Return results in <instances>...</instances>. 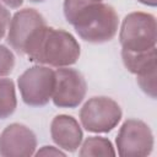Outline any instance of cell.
Masks as SVG:
<instances>
[{"label": "cell", "instance_id": "obj_3", "mask_svg": "<svg viewBox=\"0 0 157 157\" xmlns=\"http://www.w3.org/2000/svg\"><path fill=\"white\" fill-rule=\"evenodd\" d=\"M156 40L157 25L153 15L136 11L124 17L119 32L121 50L145 52L155 48Z\"/></svg>", "mask_w": 157, "mask_h": 157}, {"label": "cell", "instance_id": "obj_4", "mask_svg": "<svg viewBox=\"0 0 157 157\" xmlns=\"http://www.w3.org/2000/svg\"><path fill=\"white\" fill-rule=\"evenodd\" d=\"M55 85V71L45 65H36L23 71L17 78V86L25 104L43 107L52 99Z\"/></svg>", "mask_w": 157, "mask_h": 157}, {"label": "cell", "instance_id": "obj_8", "mask_svg": "<svg viewBox=\"0 0 157 157\" xmlns=\"http://www.w3.org/2000/svg\"><path fill=\"white\" fill-rule=\"evenodd\" d=\"M87 92V83L82 74L75 69L58 67L52 101L59 108L78 107Z\"/></svg>", "mask_w": 157, "mask_h": 157}, {"label": "cell", "instance_id": "obj_15", "mask_svg": "<svg viewBox=\"0 0 157 157\" xmlns=\"http://www.w3.org/2000/svg\"><path fill=\"white\" fill-rule=\"evenodd\" d=\"M15 66V55L5 45L0 44V77L11 74Z\"/></svg>", "mask_w": 157, "mask_h": 157}, {"label": "cell", "instance_id": "obj_5", "mask_svg": "<svg viewBox=\"0 0 157 157\" xmlns=\"http://www.w3.org/2000/svg\"><path fill=\"white\" fill-rule=\"evenodd\" d=\"M121 108L105 96L90 98L80 109V121L88 132L104 134L112 131L121 120Z\"/></svg>", "mask_w": 157, "mask_h": 157}, {"label": "cell", "instance_id": "obj_16", "mask_svg": "<svg viewBox=\"0 0 157 157\" xmlns=\"http://www.w3.org/2000/svg\"><path fill=\"white\" fill-rule=\"evenodd\" d=\"M10 20H11L10 11L2 4H0V39L5 37L9 25H10Z\"/></svg>", "mask_w": 157, "mask_h": 157}, {"label": "cell", "instance_id": "obj_7", "mask_svg": "<svg viewBox=\"0 0 157 157\" xmlns=\"http://www.w3.org/2000/svg\"><path fill=\"white\" fill-rule=\"evenodd\" d=\"M115 144L120 157H145L152 152L153 134L142 120L128 119L120 126Z\"/></svg>", "mask_w": 157, "mask_h": 157}, {"label": "cell", "instance_id": "obj_11", "mask_svg": "<svg viewBox=\"0 0 157 157\" xmlns=\"http://www.w3.org/2000/svg\"><path fill=\"white\" fill-rule=\"evenodd\" d=\"M121 59L128 71L136 76L156 71L157 69L156 47L145 52L121 50Z\"/></svg>", "mask_w": 157, "mask_h": 157}, {"label": "cell", "instance_id": "obj_2", "mask_svg": "<svg viewBox=\"0 0 157 157\" xmlns=\"http://www.w3.org/2000/svg\"><path fill=\"white\" fill-rule=\"evenodd\" d=\"M80 44L65 29L45 27L26 56L29 61L54 67H67L80 58Z\"/></svg>", "mask_w": 157, "mask_h": 157}, {"label": "cell", "instance_id": "obj_9", "mask_svg": "<svg viewBox=\"0 0 157 157\" xmlns=\"http://www.w3.org/2000/svg\"><path fill=\"white\" fill-rule=\"evenodd\" d=\"M37 148V137L26 125L12 123L0 135V156L4 157H29Z\"/></svg>", "mask_w": 157, "mask_h": 157}, {"label": "cell", "instance_id": "obj_6", "mask_svg": "<svg viewBox=\"0 0 157 157\" xmlns=\"http://www.w3.org/2000/svg\"><path fill=\"white\" fill-rule=\"evenodd\" d=\"M45 27V20L37 10H20L10 20L7 43L18 54L26 55Z\"/></svg>", "mask_w": 157, "mask_h": 157}, {"label": "cell", "instance_id": "obj_13", "mask_svg": "<svg viewBox=\"0 0 157 157\" xmlns=\"http://www.w3.org/2000/svg\"><path fill=\"white\" fill-rule=\"evenodd\" d=\"M17 107L15 83L10 78L0 77V119L11 117Z\"/></svg>", "mask_w": 157, "mask_h": 157}, {"label": "cell", "instance_id": "obj_17", "mask_svg": "<svg viewBox=\"0 0 157 157\" xmlns=\"http://www.w3.org/2000/svg\"><path fill=\"white\" fill-rule=\"evenodd\" d=\"M36 156H65L66 153L61 151V148H56L54 146H43L40 150L34 152Z\"/></svg>", "mask_w": 157, "mask_h": 157}, {"label": "cell", "instance_id": "obj_10", "mask_svg": "<svg viewBox=\"0 0 157 157\" xmlns=\"http://www.w3.org/2000/svg\"><path fill=\"white\" fill-rule=\"evenodd\" d=\"M50 136L54 144L66 152H75L83 137L78 121L66 114H59L52 120Z\"/></svg>", "mask_w": 157, "mask_h": 157}, {"label": "cell", "instance_id": "obj_21", "mask_svg": "<svg viewBox=\"0 0 157 157\" xmlns=\"http://www.w3.org/2000/svg\"><path fill=\"white\" fill-rule=\"evenodd\" d=\"M94 1H103V0H94Z\"/></svg>", "mask_w": 157, "mask_h": 157}, {"label": "cell", "instance_id": "obj_20", "mask_svg": "<svg viewBox=\"0 0 157 157\" xmlns=\"http://www.w3.org/2000/svg\"><path fill=\"white\" fill-rule=\"evenodd\" d=\"M31 2H43V1H45V0H29Z\"/></svg>", "mask_w": 157, "mask_h": 157}, {"label": "cell", "instance_id": "obj_18", "mask_svg": "<svg viewBox=\"0 0 157 157\" xmlns=\"http://www.w3.org/2000/svg\"><path fill=\"white\" fill-rule=\"evenodd\" d=\"M6 6L11 7V9H18L22 4H23V0H1Z\"/></svg>", "mask_w": 157, "mask_h": 157}, {"label": "cell", "instance_id": "obj_19", "mask_svg": "<svg viewBox=\"0 0 157 157\" xmlns=\"http://www.w3.org/2000/svg\"><path fill=\"white\" fill-rule=\"evenodd\" d=\"M139 2L144 4V5H147V6H152L155 7L157 5V0H137Z\"/></svg>", "mask_w": 157, "mask_h": 157}, {"label": "cell", "instance_id": "obj_1", "mask_svg": "<svg viewBox=\"0 0 157 157\" xmlns=\"http://www.w3.org/2000/svg\"><path fill=\"white\" fill-rule=\"evenodd\" d=\"M63 10L66 21L85 42L105 43L118 32L119 18L112 5L94 0H64Z\"/></svg>", "mask_w": 157, "mask_h": 157}, {"label": "cell", "instance_id": "obj_14", "mask_svg": "<svg viewBox=\"0 0 157 157\" xmlns=\"http://www.w3.org/2000/svg\"><path fill=\"white\" fill-rule=\"evenodd\" d=\"M156 78H157L156 71H152V72H147V74L136 76V81H137V85L140 86V88L147 96H150L153 99L156 98V90H157Z\"/></svg>", "mask_w": 157, "mask_h": 157}, {"label": "cell", "instance_id": "obj_12", "mask_svg": "<svg viewBox=\"0 0 157 157\" xmlns=\"http://www.w3.org/2000/svg\"><path fill=\"white\" fill-rule=\"evenodd\" d=\"M81 157L90 156H115L117 152L112 142L107 137L102 136H91L86 139L78 152Z\"/></svg>", "mask_w": 157, "mask_h": 157}]
</instances>
